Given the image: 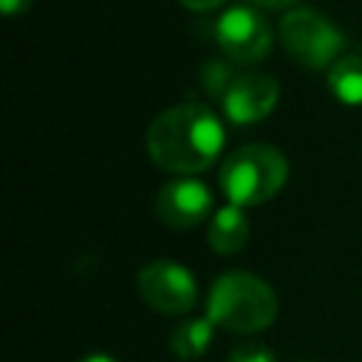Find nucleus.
Listing matches in <instances>:
<instances>
[{"mask_svg":"<svg viewBox=\"0 0 362 362\" xmlns=\"http://www.w3.org/2000/svg\"><path fill=\"white\" fill-rule=\"evenodd\" d=\"M223 141L221 116L201 102L173 105L147 127V156L175 175H195L212 167L223 153Z\"/></svg>","mask_w":362,"mask_h":362,"instance_id":"nucleus-1","label":"nucleus"},{"mask_svg":"<svg viewBox=\"0 0 362 362\" xmlns=\"http://www.w3.org/2000/svg\"><path fill=\"white\" fill-rule=\"evenodd\" d=\"M206 317L229 334H257L277 317L274 288L252 272L221 274L206 294Z\"/></svg>","mask_w":362,"mask_h":362,"instance_id":"nucleus-2","label":"nucleus"},{"mask_svg":"<svg viewBox=\"0 0 362 362\" xmlns=\"http://www.w3.org/2000/svg\"><path fill=\"white\" fill-rule=\"evenodd\" d=\"M288 178L286 156L272 144H243L232 150L218 170L221 189L229 204L252 209L272 201Z\"/></svg>","mask_w":362,"mask_h":362,"instance_id":"nucleus-3","label":"nucleus"},{"mask_svg":"<svg viewBox=\"0 0 362 362\" xmlns=\"http://www.w3.org/2000/svg\"><path fill=\"white\" fill-rule=\"evenodd\" d=\"M280 40L283 48L294 62L311 71L331 68L345 54V37L342 31L311 8H291L280 20Z\"/></svg>","mask_w":362,"mask_h":362,"instance_id":"nucleus-4","label":"nucleus"},{"mask_svg":"<svg viewBox=\"0 0 362 362\" xmlns=\"http://www.w3.org/2000/svg\"><path fill=\"white\" fill-rule=\"evenodd\" d=\"M139 297L158 314L181 317L198 303V283L192 272L175 260H153L136 274Z\"/></svg>","mask_w":362,"mask_h":362,"instance_id":"nucleus-5","label":"nucleus"},{"mask_svg":"<svg viewBox=\"0 0 362 362\" xmlns=\"http://www.w3.org/2000/svg\"><path fill=\"white\" fill-rule=\"evenodd\" d=\"M215 40L221 51L240 65H255L272 51V25L257 8L232 6L215 23Z\"/></svg>","mask_w":362,"mask_h":362,"instance_id":"nucleus-6","label":"nucleus"},{"mask_svg":"<svg viewBox=\"0 0 362 362\" xmlns=\"http://www.w3.org/2000/svg\"><path fill=\"white\" fill-rule=\"evenodd\" d=\"M156 218L170 229H195L215 215L212 189L195 175H175L156 192Z\"/></svg>","mask_w":362,"mask_h":362,"instance_id":"nucleus-7","label":"nucleus"},{"mask_svg":"<svg viewBox=\"0 0 362 362\" xmlns=\"http://www.w3.org/2000/svg\"><path fill=\"white\" fill-rule=\"evenodd\" d=\"M221 110L232 124H255L263 122L280 99V85L274 76L260 71H240L226 79L223 90L218 93Z\"/></svg>","mask_w":362,"mask_h":362,"instance_id":"nucleus-8","label":"nucleus"},{"mask_svg":"<svg viewBox=\"0 0 362 362\" xmlns=\"http://www.w3.org/2000/svg\"><path fill=\"white\" fill-rule=\"evenodd\" d=\"M252 238V223L243 206L226 204L215 209V215L206 223V243L215 255H235L240 252Z\"/></svg>","mask_w":362,"mask_h":362,"instance_id":"nucleus-9","label":"nucleus"},{"mask_svg":"<svg viewBox=\"0 0 362 362\" xmlns=\"http://www.w3.org/2000/svg\"><path fill=\"white\" fill-rule=\"evenodd\" d=\"M215 322L204 314V317H187L181 322H175L173 334H170V351L184 359V362H192L198 356H204L215 339Z\"/></svg>","mask_w":362,"mask_h":362,"instance_id":"nucleus-10","label":"nucleus"},{"mask_svg":"<svg viewBox=\"0 0 362 362\" xmlns=\"http://www.w3.org/2000/svg\"><path fill=\"white\" fill-rule=\"evenodd\" d=\"M328 90L348 107L362 105V54L348 51L328 68Z\"/></svg>","mask_w":362,"mask_h":362,"instance_id":"nucleus-11","label":"nucleus"},{"mask_svg":"<svg viewBox=\"0 0 362 362\" xmlns=\"http://www.w3.org/2000/svg\"><path fill=\"white\" fill-rule=\"evenodd\" d=\"M226 362H277V356L269 345H263L257 339H243L229 348Z\"/></svg>","mask_w":362,"mask_h":362,"instance_id":"nucleus-12","label":"nucleus"},{"mask_svg":"<svg viewBox=\"0 0 362 362\" xmlns=\"http://www.w3.org/2000/svg\"><path fill=\"white\" fill-rule=\"evenodd\" d=\"M0 6H3V14L6 17H17V14H25L28 11L31 0H0Z\"/></svg>","mask_w":362,"mask_h":362,"instance_id":"nucleus-13","label":"nucleus"},{"mask_svg":"<svg viewBox=\"0 0 362 362\" xmlns=\"http://www.w3.org/2000/svg\"><path fill=\"white\" fill-rule=\"evenodd\" d=\"M184 8H189V11H212V8H218V6H223L226 0H178Z\"/></svg>","mask_w":362,"mask_h":362,"instance_id":"nucleus-14","label":"nucleus"},{"mask_svg":"<svg viewBox=\"0 0 362 362\" xmlns=\"http://www.w3.org/2000/svg\"><path fill=\"white\" fill-rule=\"evenodd\" d=\"M255 3L263 8H294L297 0H255Z\"/></svg>","mask_w":362,"mask_h":362,"instance_id":"nucleus-15","label":"nucleus"},{"mask_svg":"<svg viewBox=\"0 0 362 362\" xmlns=\"http://www.w3.org/2000/svg\"><path fill=\"white\" fill-rule=\"evenodd\" d=\"M79 362H116L110 354H102V351H96V354H85Z\"/></svg>","mask_w":362,"mask_h":362,"instance_id":"nucleus-16","label":"nucleus"}]
</instances>
